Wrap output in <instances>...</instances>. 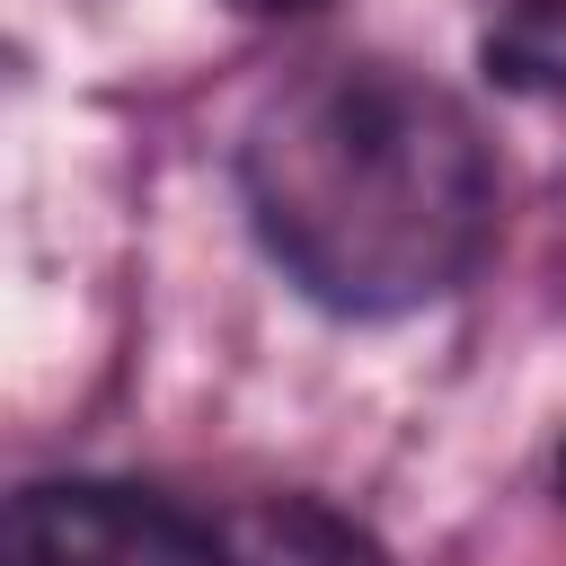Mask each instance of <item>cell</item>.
<instances>
[{
  "label": "cell",
  "instance_id": "obj_5",
  "mask_svg": "<svg viewBox=\"0 0 566 566\" xmlns=\"http://www.w3.org/2000/svg\"><path fill=\"white\" fill-rule=\"evenodd\" d=\"M230 9H248V18H301V9H318V0H230Z\"/></svg>",
  "mask_w": 566,
  "mask_h": 566
},
{
  "label": "cell",
  "instance_id": "obj_6",
  "mask_svg": "<svg viewBox=\"0 0 566 566\" xmlns=\"http://www.w3.org/2000/svg\"><path fill=\"white\" fill-rule=\"evenodd\" d=\"M557 504H566V433H557Z\"/></svg>",
  "mask_w": 566,
  "mask_h": 566
},
{
  "label": "cell",
  "instance_id": "obj_1",
  "mask_svg": "<svg viewBox=\"0 0 566 566\" xmlns=\"http://www.w3.org/2000/svg\"><path fill=\"white\" fill-rule=\"evenodd\" d=\"M239 203L301 301L407 318L451 301L495 248V150L442 80L345 53L248 115Z\"/></svg>",
  "mask_w": 566,
  "mask_h": 566
},
{
  "label": "cell",
  "instance_id": "obj_2",
  "mask_svg": "<svg viewBox=\"0 0 566 566\" xmlns=\"http://www.w3.org/2000/svg\"><path fill=\"white\" fill-rule=\"evenodd\" d=\"M9 566H221L212 513L124 478H35L9 495Z\"/></svg>",
  "mask_w": 566,
  "mask_h": 566
},
{
  "label": "cell",
  "instance_id": "obj_3",
  "mask_svg": "<svg viewBox=\"0 0 566 566\" xmlns=\"http://www.w3.org/2000/svg\"><path fill=\"white\" fill-rule=\"evenodd\" d=\"M212 557L221 566H389V548L363 522L327 513L318 495H256L212 513Z\"/></svg>",
  "mask_w": 566,
  "mask_h": 566
},
{
  "label": "cell",
  "instance_id": "obj_4",
  "mask_svg": "<svg viewBox=\"0 0 566 566\" xmlns=\"http://www.w3.org/2000/svg\"><path fill=\"white\" fill-rule=\"evenodd\" d=\"M486 71L504 88L566 106V0H504L495 27H486Z\"/></svg>",
  "mask_w": 566,
  "mask_h": 566
}]
</instances>
